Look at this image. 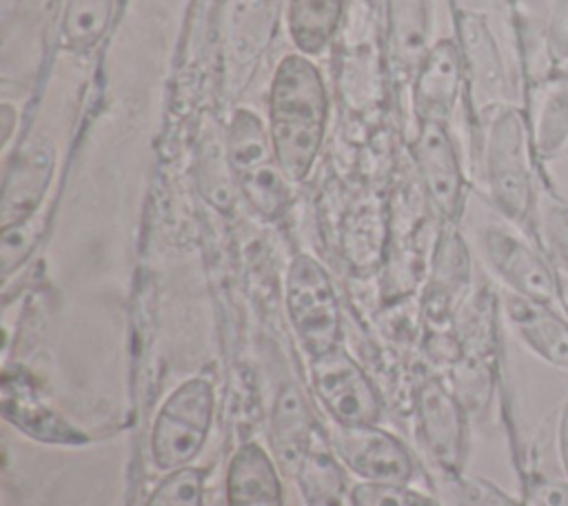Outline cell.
Masks as SVG:
<instances>
[{
    "label": "cell",
    "instance_id": "1",
    "mask_svg": "<svg viewBox=\"0 0 568 506\" xmlns=\"http://www.w3.org/2000/svg\"><path fill=\"white\" fill-rule=\"evenodd\" d=\"M328 115V98L317 67L304 53L286 55L273 75L268 95V133L275 160L288 182L313 169Z\"/></svg>",
    "mask_w": 568,
    "mask_h": 506
},
{
    "label": "cell",
    "instance_id": "2",
    "mask_svg": "<svg viewBox=\"0 0 568 506\" xmlns=\"http://www.w3.org/2000/svg\"><path fill=\"white\" fill-rule=\"evenodd\" d=\"M215 411L209 380L189 377L175 386L160 406L151 426L153 466L169 473L189 466L206 444Z\"/></svg>",
    "mask_w": 568,
    "mask_h": 506
},
{
    "label": "cell",
    "instance_id": "3",
    "mask_svg": "<svg viewBox=\"0 0 568 506\" xmlns=\"http://www.w3.org/2000/svg\"><path fill=\"white\" fill-rule=\"evenodd\" d=\"M286 313L306 355L320 357L339 346L342 315L326 269L311 255H297L286 273Z\"/></svg>",
    "mask_w": 568,
    "mask_h": 506
},
{
    "label": "cell",
    "instance_id": "4",
    "mask_svg": "<svg viewBox=\"0 0 568 506\" xmlns=\"http://www.w3.org/2000/svg\"><path fill=\"white\" fill-rule=\"evenodd\" d=\"M486 178L495 204L515 222H521L532 202L526 131L519 111L501 109L486 138Z\"/></svg>",
    "mask_w": 568,
    "mask_h": 506
},
{
    "label": "cell",
    "instance_id": "5",
    "mask_svg": "<svg viewBox=\"0 0 568 506\" xmlns=\"http://www.w3.org/2000/svg\"><path fill=\"white\" fill-rule=\"evenodd\" d=\"M311 386L335 424H377L382 397L364 368L342 348H333L311 360Z\"/></svg>",
    "mask_w": 568,
    "mask_h": 506
},
{
    "label": "cell",
    "instance_id": "6",
    "mask_svg": "<svg viewBox=\"0 0 568 506\" xmlns=\"http://www.w3.org/2000/svg\"><path fill=\"white\" fill-rule=\"evenodd\" d=\"M328 439L342 466L355 473L362 482L408 484L415 475V462L408 448L377 424H335Z\"/></svg>",
    "mask_w": 568,
    "mask_h": 506
},
{
    "label": "cell",
    "instance_id": "7",
    "mask_svg": "<svg viewBox=\"0 0 568 506\" xmlns=\"http://www.w3.org/2000/svg\"><path fill=\"white\" fill-rule=\"evenodd\" d=\"M481 244L488 264L510 289V293L544 304L555 302L557 280L552 269L519 235L490 226L484 231Z\"/></svg>",
    "mask_w": 568,
    "mask_h": 506
},
{
    "label": "cell",
    "instance_id": "8",
    "mask_svg": "<svg viewBox=\"0 0 568 506\" xmlns=\"http://www.w3.org/2000/svg\"><path fill=\"white\" fill-rule=\"evenodd\" d=\"M417 428L428 455L448 473H459L466 453V419L457 397L437 380L422 382L415 399Z\"/></svg>",
    "mask_w": 568,
    "mask_h": 506
},
{
    "label": "cell",
    "instance_id": "9",
    "mask_svg": "<svg viewBox=\"0 0 568 506\" xmlns=\"http://www.w3.org/2000/svg\"><path fill=\"white\" fill-rule=\"evenodd\" d=\"M413 155L433 206L442 217L455 220L464 202V175L446 126L442 122H419Z\"/></svg>",
    "mask_w": 568,
    "mask_h": 506
},
{
    "label": "cell",
    "instance_id": "10",
    "mask_svg": "<svg viewBox=\"0 0 568 506\" xmlns=\"http://www.w3.org/2000/svg\"><path fill=\"white\" fill-rule=\"evenodd\" d=\"M53 151L49 144H31L20 151L4 175L0 220L2 229L22 224L36 215L53 175Z\"/></svg>",
    "mask_w": 568,
    "mask_h": 506
},
{
    "label": "cell",
    "instance_id": "11",
    "mask_svg": "<svg viewBox=\"0 0 568 506\" xmlns=\"http://www.w3.org/2000/svg\"><path fill=\"white\" fill-rule=\"evenodd\" d=\"M226 506H284L277 462L260 444L244 442L231 457L224 479Z\"/></svg>",
    "mask_w": 568,
    "mask_h": 506
},
{
    "label": "cell",
    "instance_id": "12",
    "mask_svg": "<svg viewBox=\"0 0 568 506\" xmlns=\"http://www.w3.org/2000/svg\"><path fill=\"white\" fill-rule=\"evenodd\" d=\"M506 317L517 337L539 360L568 371V322L552 308V304L510 293L506 297Z\"/></svg>",
    "mask_w": 568,
    "mask_h": 506
},
{
    "label": "cell",
    "instance_id": "13",
    "mask_svg": "<svg viewBox=\"0 0 568 506\" xmlns=\"http://www.w3.org/2000/svg\"><path fill=\"white\" fill-rule=\"evenodd\" d=\"M462 62L450 40H439L415 75V113L419 122H446L459 93Z\"/></svg>",
    "mask_w": 568,
    "mask_h": 506
},
{
    "label": "cell",
    "instance_id": "14",
    "mask_svg": "<svg viewBox=\"0 0 568 506\" xmlns=\"http://www.w3.org/2000/svg\"><path fill=\"white\" fill-rule=\"evenodd\" d=\"M271 455L286 473L295 475L300 462L315 442V428L308 413V406L297 391L288 384L280 391L273 413H271Z\"/></svg>",
    "mask_w": 568,
    "mask_h": 506
},
{
    "label": "cell",
    "instance_id": "15",
    "mask_svg": "<svg viewBox=\"0 0 568 506\" xmlns=\"http://www.w3.org/2000/svg\"><path fill=\"white\" fill-rule=\"evenodd\" d=\"M388 49L395 67L415 78L428 55V0H390Z\"/></svg>",
    "mask_w": 568,
    "mask_h": 506
},
{
    "label": "cell",
    "instance_id": "16",
    "mask_svg": "<svg viewBox=\"0 0 568 506\" xmlns=\"http://www.w3.org/2000/svg\"><path fill=\"white\" fill-rule=\"evenodd\" d=\"M295 479L306 506H351L344 466L333 448L317 439L300 462Z\"/></svg>",
    "mask_w": 568,
    "mask_h": 506
},
{
    "label": "cell",
    "instance_id": "17",
    "mask_svg": "<svg viewBox=\"0 0 568 506\" xmlns=\"http://www.w3.org/2000/svg\"><path fill=\"white\" fill-rule=\"evenodd\" d=\"M344 0H291L288 33L304 55H315L331 42Z\"/></svg>",
    "mask_w": 568,
    "mask_h": 506
},
{
    "label": "cell",
    "instance_id": "18",
    "mask_svg": "<svg viewBox=\"0 0 568 506\" xmlns=\"http://www.w3.org/2000/svg\"><path fill=\"white\" fill-rule=\"evenodd\" d=\"M224 149L235 178L275 160L271 133L266 131L264 122L253 111L244 109L235 111Z\"/></svg>",
    "mask_w": 568,
    "mask_h": 506
},
{
    "label": "cell",
    "instance_id": "19",
    "mask_svg": "<svg viewBox=\"0 0 568 506\" xmlns=\"http://www.w3.org/2000/svg\"><path fill=\"white\" fill-rule=\"evenodd\" d=\"M235 184L251 209L264 220H277L288 206V178L280 169L277 160L237 175Z\"/></svg>",
    "mask_w": 568,
    "mask_h": 506
},
{
    "label": "cell",
    "instance_id": "20",
    "mask_svg": "<svg viewBox=\"0 0 568 506\" xmlns=\"http://www.w3.org/2000/svg\"><path fill=\"white\" fill-rule=\"evenodd\" d=\"M111 13V0H71L64 18V42L82 53L100 42Z\"/></svg>",
    "mask_w": 568,
    "mask_h": 506
},
{
    "label": "cell",
    "instance_id": "21",
    "mask_svg": "<svg viewBox=\"0 0 568 506\" xmlns=\"http://www.w3.org/2000/svg\"><path fill=\"white\" fill-rule=\"evenodd\" d=\"M204 482L206 470L193 464L169 470L144 506H204Z\"/></svg>",
    "mask_w": 568,
    "mask_h": 506
},
{
    "label": "cell",
    "instance_id": "22",
    "mask_svg": "<svg viewBox=\"0 0 568 506\" xmlns=\"http://www.w3.org/2000/svg\"><path fill=\"white\" fill-rule=\"evenodd\" d=\"M351 506H437L430 497L408 484L359 482L351 488Z\"/></svg>",
    "mask_w": 568,
    "mask_h": 506
},
{
    "label": "cell",
    "instance_id": "23",
    "mask_svg": "<svg viewBox=\"0 0 568 506\" xmlns=\"http://www.w3.org/2000/svg\"><path fill=\"white\" fill-rule=\"evenodd\" d=\"M457 499L459 506H519L495 484L477 477H462L457 482Z\"/></svg>",
    "mask_w": 568,
    "mask_h": 506
},
{
    "label": "cell",
    "instance_id": "24",
    "mask_svg": "<svg viewBox=\"0 0 568 506\" xmlns=\"http://www.w3.org/2000/svg\"><path fill=\"white\" fill-rule=\"evenodd\" d=\"M33 229H36L33 217L22 224L2 229V271H4V275L29 255V251L36 242Z\"/></svg>",
    "mask_w": 568,
    "mask_h": 506
},
{
    "label": "cell",
    "instance_id": "25",
    "mask_svg": "<svg viewBox=\"0 0 568 506\" xmlns=\"http://www.w3.org/2000/svg\"><path fill=\"white\" fill-rule=\"evenodd\" d=\"M537 506H568V479H550L535 488Z\"/></svg>",
    "mask_w": 568,
    "mask_h": 506
},
{
    "label": "cell",
    "instance_id": "26",
    "mask_svg": "<svg viewBox=\"0 0 568 506\" xmlns=\"http://www.w3.org/2000/svg\"><path fill=\"white\" fill-rule=\"evenodd\" d=\"M557 459H559L564 479H568V397L564 399L557 417Z\"/></svg>",
    "mask_w": 568,
    "mask_h": 506
}]
</instances>
